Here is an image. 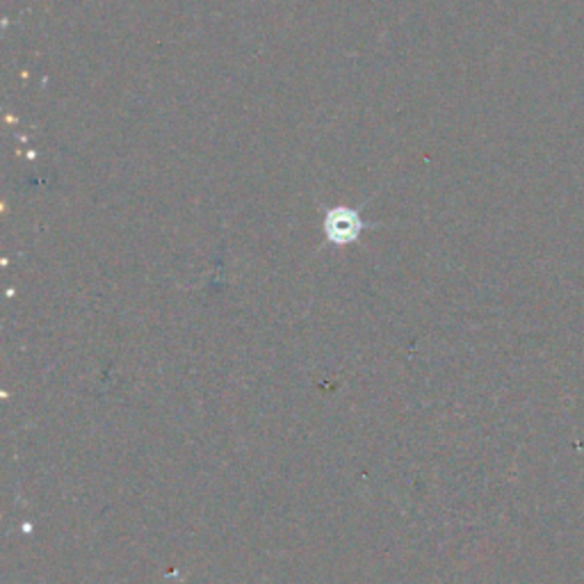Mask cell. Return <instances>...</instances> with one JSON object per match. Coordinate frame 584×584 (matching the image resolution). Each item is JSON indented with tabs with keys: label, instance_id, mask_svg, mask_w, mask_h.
Segmentation results:
<instances>
[{
	"label": "cell",
	"instance_id": "obj_1",
	"mask_svg": "<svg viewBox=\"0 0 584 584\" xmlns=\"http://www.w3.org/2000/svg\"><path fill=\"white\" fill-rule=\"evenodd\" d=\"M361 217L347 208H335L327 215L325 231L333 244H350L361 233Z\"/></svg>",
	"mask_w": 584,
	"mask_h": 584
}]
</instances>
